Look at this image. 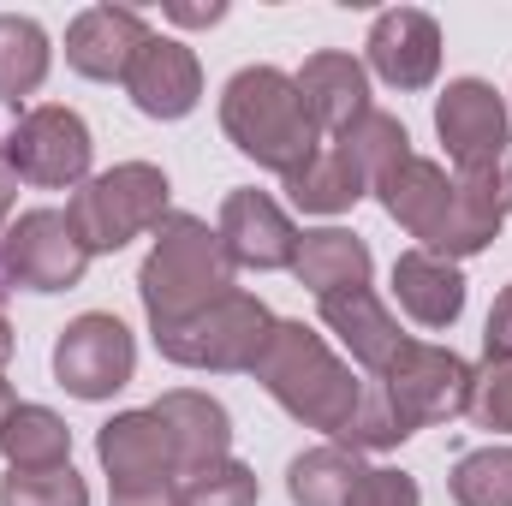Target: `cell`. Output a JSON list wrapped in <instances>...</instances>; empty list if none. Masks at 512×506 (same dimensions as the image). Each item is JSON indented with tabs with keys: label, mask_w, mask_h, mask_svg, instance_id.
Wrapping results in <instances>:
<instances>
[{
	"label": "cell",
	"mask_w": 512,
	"mask_h": 506,
	"mask_svg": "<svg viewBox=\"0 0 512 506\" xmlns=\"http://www.w3.org/2000/svg\"><path fill=\"white\" fill-rule=\"evenodd\" d=\"M137 292L149 310V328H179L191 316H203L209 304H221L233 286V256L221 245V233L197 215H167L155 227V245L137 268Z\"/></svg>",
	"instance_id": "cell-1"
},
{
	"label": "cell",
	"mask_w": 512,
	"mask_h": 506,
	"mask_svg": "<svg viewBox=\"0 0 512 506\" xmlns=\"http://www.w3.org/2000/svg\"><path fill=\"white\" fill-rule=\"evenodd\" d=\"M370 191L382 197L387 215L417 239V251H429V256L459 262V256H477L501 239V221H495L489 209H477V203L459 191V179H447L441 161L405 155V161L387 167Z\"/></svg>",
	"instance_id": "cell-2"
},
{
	"label": "cell",
	"mask_w": 512,
	"mask_h": 506,
	"mask_svg": "<svg viewBox=\"0 0 512 506\" xmlns=\"http://www.w3.org/2000/svg\"><path fill=\"white\" fill-rule=\"evenodd\" d=\"M251 376L268 387V399L286 417H298L304 429H322L334 441H340V429L352 423V411L364 399V381L352 376L328 352V340L316 328H304V322H274V334H268Z\"/></svg>",
	"instance_id": "cell-3"
},
{
	"label": "cell",
	"mask_w": 512,
	"mask_h": 506,
	"mask_svg": "<svg viewBox=\"0 0 512 506\" xmlns=\"http://www.w3.org/2000/svg\"><path fill=\"white\" fill-rule=\"evenodd\" d=\"M221 131L233 137L239 155H251L256 167H268L280 179L298 173L322 149V137H316L304 102H298V84L280 66H245V72L227 78V90H221Z\"/></svg>",
	"instance_id": "cell-4"
},
{
	"label": "cell",
	"mask_w": 512,
	"mask_h": 506,
	"mask_svg": "<svg viewBox=\"0 0 512 506\" xmlns=\"http://www.w3.org/2000/svg\"><path fill=\"white\" fill-rule=\"evenodd\" d=\"M66 221L78 227L90 256L126 251L137 233H155L167 221V173L155 161H120L78 185V197L66 203Z\"/></svg>",
	"instance_id": "cell-5"
},
{
	"label": "cell",
	"mask_w": 512,
	"mask_h": 506,
	"mask_svg": "<svg viewBox=\"0 0 512 506\" xmlns=\"http://www.w3.org/2000/svg\"><path fill=\"white\" fill-rule=\"evenodd\" d=\"M268 334H274L268 304L251 298V292H227V298L209 304L203 316H191V322H179V328H161L155 346H161V358L179 364V370L233 376V370H256Z\"/></svg>",
	"instance_id": "cell-6"
},
{
	"label": "cell",
	"mask_w": 512,
	"mask_h": 506,
	"mask_svg": "<svg viewBox=\"0 0 512 506\" xmlns=\"http://www.w3.org/2000/svg\"><path fill=\"white\" fill-rule=\"evenodd\" d=\"M471 381H477V370H471L459 352L405 340V346L393 352V364L376 376V387L387 393V405L399 411V423L417 435V429H429V423L465 417V411H471Z\"/></svg>",
	"instance_id": "cell-7"
},
{
	"label": "cell",
	"mask_w": 512,
	"mask_h": 506,
	"mask_svg": "<svg viewBox=\"0 0 512 506\" xmlns=\"http://www.w3.org/2000/svg\"><path fill=\"white\" fill-rule=\"evenodd\" d=\"M96 459H102L120 506H161L179 483V453L155 411H120L114 423H102Z\"/></svg>",
	"instance_id": "cell-8"
},
{
	"label": "cell",
	"mask_w": 512,
	"mask_h": 506,
	"mask_svg": "<svg viewBox=\"0 0 512 506\" xmlns=\"http://www.w3.org/2000/svg\"><path fill=\"white\" fill-rule=\"evenodd\" d=\"M90 268V251L66 209H30L0 233V280L24 292H72Z\"/></svg>",
	"instance_id": "cell-9"
},
{
	"label": "cell",
	"mask_w": 512,
	"mask_h": 506,
	"mask_svg": "<svg viewBox=\"0 0 512 506\" xmlns=\"http://www.w3.org/2000/svg\"><path fill=\"white\" fill-rule=\"evenodd\" d=\"M6 167L24 179V185H42V191H66V185H84L90 179V126L84 114L72 108H30L12 137H6Z\"/></svg>",
	"instance_id": "cell-10"
},
{
	"label": "cell",
	"mask_w": 512,
	"mask_h": 506,
	"mask_svg": "<svg viewBox=\"0 0 512 506\" xmlns=\"http://www.w3.org/2000/svg\"><path fill=\"white\" fill-rule=\"evenodd\" d=\"M137 370V340L120 316H78L60 328L54 340V381L72 393V399H114Z\"/></svg>",
	"instance_id": "cell-11"
},
{
	"label": "cell",
	"mask_w": 512,
	"mask_h": 506,
	"mask_svg": "<svg viewBox=\"0 0 512 506\" xmlns=\"http://www.w3.org/2000/svg\"><path fill=\"white\" fill-rule=\"evenodd\" d=\"M435 131L453 155V173L459 167H483L495 155L512 149V120H507V102L495 84L483 78H453L435 102Z\"/></svg>",
	"instance_id": "cell-12"
},
{
	"label": "cell",
	"mask_w": 512,
	"mask_h": 506,
	"mask_svg": "<svg viewBox=\"0 0 512 506\" xmlns=\"http://www.w3.org/2000/svg\"><path fill=\"white\" fill-rule=\"evenodd\" d=\"M370 72L393 90H429L441 72V24L417 6H393L370 24Z\"/></svg>",
	"instance_id": "cell-13"
},
{
	"label": "cell",
	"mask_w": 512,
	"mask_h": 506,
	"mask_svg": "<svg viewBox=\"0 0 512 506\" xmlns=\"http://www.w3.org/2000/svg\"><path fill=\"white\" fill-rule=\"evenodd\" d=\"M215 233L233 256V268L268 274V268H292V256H298V227L286 221V209L268 191H227Z\"/></svg>",
	"instance_id": "cell-14"
},
{
	"label": "cell",
	"mask_w": 512,
	"mask_h": 506,
	"mask_svg": "<svg viewBox=\"0 0 512 506\" xmlns=\"http://www.w3.org/2000/svg\"><path fill=\"white\" fill-rule=\"evenodd\" d=\"M126 90H131V102H137V114H149V120H185L197 108V96H203V66H197V54L179 36H149L137 48V60H131Z\"/></svg>",
	"instance_id": "cell-15"
},
{
	"label": "cell",
	"mask_w": 512,
	"mask_h": 506,
	"mask_svg": "<svg viewBox=\"0 0 512 506\" xmlns=\"http://www.w3.org/2000/svg\"><path fill=\"white\" fill-rule=\"evenodd\" d=\"M149 42V24L131 6H90L66 30V66L96 84H126L137 48Z\"/></svg>",
	"instance_id": "cell-16"
},
{
	"label": "cell",
	"mask_w": 512,
	"mask_h": 506,
	"mask_svg": "<svg viewBox=\"0 0 512 506\" xmlns=\"http://www.w3.org/2000/svg\"><path fill=\"white\" fill-rule=\"evenodd\" d=\"M292 84H298V102H304L316 137H346V131L370 114V72L352 54L322 48V54L304 60V72Z\"/></svg>",
	"instance_id": "cell-17"
},
{
	"label": "cell",
	"mask_w": 512,
	"mask_h": 506,
	"mask_svg": "<svg viewBox=\"0 0 512 506\" xmlns=\"http://www.w3.org/2000/svg\"><path fill=\"white\" fill-rule=\"evenodd\" d=\"M149 411H155V417L167 423V435H173L179 477L197 471V465L227 459V447H233V417H227L221 399H209V393H197V387H173V393H161Z\"/></svg>",
	"instance_id": "cell-18"
},
{
	"label": "cell",
	"mask_w": 512,
	"mask_h": 506,
	"mask_svg": "<svg viewBox=\"0 0 512 506\" xmlns=\"http://www.w3.org/2000/svg\"><path fill=\"white\" fill-rule=\"evenodd\" d=\"M316 304H322V322L340 334V346L352 352V364L370 381L382 376L387 364H393V352L405 346L393 310H387L370 286H364V292H334V298H316Z\"/></svg>",
	"instance_id": "cell-19"
},
{
	"label": "cell",
	"mask_w": 512,
	"mask_h": 506,
	"mask_svg": "<svg viewBox=\"0 0 512 506\" xmlns=\"http://www.w3.org/2000/svg\"><path fill=\"white\" fill-rule=\"evenodd\" d=\"M393 298L417 328H453L465 316V274L459 262L429 251H399L393 262Z\"/></svg>",
	"instance_id": "cell-20"
},
{
	"label": "cell",
	"mask_w": 512,
	"mask_h": 506,
	"mask_svg": "<svg viewBox=\"0 0 512 506\" xmlns=\"http://www.w3.org/2000/svg\"><path fill=\"white\" fill-rule=\"evenodd\" d=\"M370 245L346 227H316V233H298V256H292V274L298 286H310L316 298H334V292H364L370 286Z\"/></svg>",
	"instance_id": "cell-21"
},
{
	"label": "cell",
	"mask_w": 512,
	"mask_h": 506,
	"mask_svg": "<svg viewBox=\"0 0 512 506\" xmlns=\"http://www.w3.org/2000/svg\"><path fill=\"white\" fill-rule=\"evenodd\" d=\"M364 191H370V179H364V167L340 143H322L298 173H286V197L304 215H346Z\"/></svg>",
	"instance_id": "cell-22"
},
{
	"label": "cell",
	"mask_w": 512,
	"mask_h": 506,
	"mask_svg": "<svg viewBox=\"0 0 512 506\" xmlns=\"http://www.w3.org/2000/svg\"><path fill=\"white\" fill-rule=\"evenodd\" d=\"M0 453L12 471H60L72 465V429L48 405H12V417L0 423Z\"/></svg>",
	"instance_id": "cell-23"
},
{
	"label": "cell",
	"mask_w": 512,
	"mask_h": 506,
	"mask_svg": "<svg viewBox=\"0 0 512 506\" xmlns=\"http://www.w3.org/2000/svg\"><path fill=\"white\" fill-rule=\"evenodd\" d=\"M358 483H364V453L346 447V441L310 447V453H298L292 471H286V495H292V506H346Z\"/></svg>",
	"instance_id": "cell-24"
},
{
	"label": "cell",
	"mask_w": 512,
	"mask_h": 506,
	"mask_svg": "<svg viewBox=\"0 0 512 506\" xmlns=\"http://www.w3.org/2000/svg\"><path fill=\"white\" fill-rule=\"evenodd\" d=\"M48 60H54L48 30L24 12H0V102L18 108L24 96H36L48 78Z\"/></svg>",
	"instance_id": "cell-25"
},
{
	"label": "cell",
	"mask_w": 512,
	"mask_h": 506,
	"mask_svg": "<svg viewBox=\"0 0 512 506\" xmlns=\"http://www.w3.org/2000/svg\"><path fill=\"white\" fill-rule=\"evenodd\" d=\"M256 477L251 465H239L233 453L227 459H215V465H197V471H185L179 483H173V495L167 506H256Z\"/></svg>",
	"instance_id": "cell-26"
},
{
	"label": "cell",
	"mask_w": 512,
	"mask_h": 506,
	"mask_svg": "<svg viewBox=\"0 0 512 506\" xmlns=\"http://www.w3.org/2000/svg\"><path fill=\"white\" fill-rule=\"evenodd\" d=\"M459 506H512V447H477L447 477Z\"/></svg>",
	"instance_id": "cell-27"
},
{
	"label": "cell",
	"mask_w": 512,
	"mask_h": 506,
	"mask_svg": "<svg viewBox=\"0 0 512 506\" xmlns=\"http://www.w3.org/2000/svg\"><path fill=\"white\" fill-rule=\"evenodd\" d=\"M334 143H340V149L364 167V179H370V185L382 179L393 161H405V155H411V137H405V126H399L393 114H382V108H370L358 126L346 131V137H334Z\"/></svg>",
	"instance_id": "cell-28"
},
{
	"label": "cell",
	"mask_w": 512,
	"mask_h": 506,
	"mask_svg": "<svg viewBox=\"0 0 512 506\" xmlns=\"http://www.w3.org/2000/svg\"><path fill=\"white\" fill-rule=\"evenodd\" d=\"M0 506H90V489L72 465H60V471H6L0 477Z\"/></svg>",
	"instance_id": "cell-29"
},
{
	"label": "cell",
	"mask_w": 512,
	"mask_h": 506,
	"mask_svg": "<svg viewBox=\"0 0 512 506\" xmlns=\"http://www.w3.org/2000/svg\"><path fill=\"white\" fill-rule=\"evenodd\" d=\"M471 417H477V429L512 435V358L483 364V376L471 381Z\"/></svg>",
	"instance_id": "cell-30"
},
{
	"label": "cell",
	"mask_w": 512,
	"mask_h": 506,
	"mask_svg": "<svg viewBox=\"0 0 512 506\" xmlns=\"http://www.w3.org/2000/svg\"><path fill=\"white\" fill-rule=\"evenodd\" d=\"M346 506H423V495H417V477L405 471H364Z\"/></svg>",
	"instance_id": "cell-31"
},
{
	"label": "cell",
	"mask_w": 512,
	"mask_h": 506,
	"mask_svg": "<svg viewBox=\"0 0 512 506\" xmlns=\"http://www.w3.org/2000/svg\"><path fill=\"white\" fill-rule=\"evenodd\" d=\"M483 358H489V364H507V358H512V286L495 298V310H489V328H483Z\"/></svg>",
	"instance_id": "cell-32"
},
{
	"label": "cell",
	"mask_w": 512,
	"mask_h": 506,
	"mask_svg": "<svg viewBox=\"0 0 512 506\" xmlns=\"http://www.w3.org/2000/svg\"><path fill=\"white\" fill-rule=\"evenodd\" d=\"M167 18H173V24H221L227 6H221V0H209V6H167Z\"/></svg>",
	"instance_id": "cell-33"
},
{
	"label": "cell",
	"mask_w": 512,
	"mask_h": 506,
	"mask_svg": "<svg viewBox=\"0 0 512 506\" xmlns=\"http://www.w3.org/2000/svg\"><path fill=\"white\" fill-rule=\"evenodd\" d=\"M12 203H18V173H12L6 155H0V233L12 227Z\"/></svg>",
	"instance_id": "cell-34"
},
{
	"label": "cell",
	"mask_w": 512,
	"mask_h": 506,
	"mask_svg": "<svg viewBox=\"0 0 512 506\" xmlns=\"http://www.w3.org/2000/svg\"><path fill=\"white\" fill-rule=\"evenodd\" d=\"M12 346H18V340H12V322H6V310H0V364L12 358Z\"/></svg>",
	"instance_id": "cell-35"
},
{
	"label": "cell",
	"mask_w": 512,
	"mask_h": 506,
	"mask_svg": "<svg viewBox=\"0 0 512 506\" xmlns=\"http://www.w3.org/2000/svg\"><path fill=\"white\" fill-rule=\"evenodd\" d=\"M12 405H18V399H12V387H6V376H0V423L12 417Z\"/></svg>",
	"instance_id": "cell-36"
}]
</instances>
